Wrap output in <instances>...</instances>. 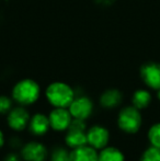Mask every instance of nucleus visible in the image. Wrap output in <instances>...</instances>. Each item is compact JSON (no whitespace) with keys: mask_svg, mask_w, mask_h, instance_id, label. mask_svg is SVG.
Wrapping results in <instances>:
<instances>
[{"mask_svg":"<svg viewBox=\"0 0 160 161\" xmlns=\"http://www.w3.org/2000/svg\"><path fill=\"white\" fill-rule=\"evenodd\" d=\"M42 96V88L36 80L23 78L14 83L11 90V97L18 105L30 106L35 104Z\"/></svg>","mask_w":160,"mask_h":161,"instance_id":"1","label":"nucleus"},{"mask_svg":"<svg viewBox=\"0 0 160 161\" xmlns=\"http://www.w3.org/2000/svg\"><path fill=\"white\" fill-rule=\"evenodd\" d=\"M47 103L53 108H68L76 97V91L64 81H54L46 87L44 92Z\"/></svg>","mask_w":160,"mask_h":161,"instance_id":"2","label":"nucleus"},{"mask_svg":"<svg viewBox=\"0 0 160 161\" xmlns=\"http://www.w3.org/2000/svg\"><path fill=\"white\" fill-rule=\"evenodd\" d=\"M118 127L126 134H136L143 125V116L141 110L134 105L123 108L119 112L116 119Z\"/></svg>","mask_w":160,"mask_h":161,"instance_id":"3","label":"nucleus"},{"mask_svg":"<svg viewBox=\"0 0 160 161\" xmlns=\"http://www.w3.org/2000/svg\"><path fill=\"white\" fill-rule=\"evenodd\" d=\"M87 121L74 119L69 128L65 131V146H67L70 150H73L78 147L87 145Z\"/></svg>","mask_w":160,"mask_h":161,"instance_id":"4","label":"nucleus"},{"mask_svg":"<svg viewBox=\"0 0 160 161\" xmlns=\"http://www.w3.org/2000/svg\"><path fill=\"white\" fill-rule=\"evenodd\" d=\"M6 116L8 127L15 133H21V131L25 130L28 128L29 122L31 119V114L26 106L22 105L13 106Z\"/></svg>","mask_w":160,"mask_h":161,"instance_id":"5","label":"nucleus"},{"mask_svg":"<svg viewBox=\"0 0 160 161\" xmlns=\"http://www.w3.org/2000/svg\"><path fill=\"white\" fill-rule=\"evenodd\" d=\"M20 155L23 161H46L49 150L46 145L40 140H30L22 145Z\"/></svg>","mask_w":160,"mask_h":161,"instance_id":"6","label":"nucleus"},{"mask_svg":"<svg viewBox=\"0 0 160 161\" xmlns=\"http://www.w3.org/2000/svg\"><path fill=\"white\" fill-rule=\"evenodd\" d=\"M68 110L74 119L87 121L92 116L94 112V103L91 97L83 96V94H76L75 99L68 106Z\"/></svg>","mask_w":160,"mask_h":161,"instance_id":"7","label":"nucleus"},{"mask_svg":"<svg viewBox=\"0 0 160 161\" xmlns=\"http://www.w3.org/2000/svg\"><path fill=\"white\" fill-rule=\"evenodd\" d=\"M51 129L56 133H65L69 128L74 117L68 108H53L48 113Z\"/></svg>","mask_w":160,"mask_h":161,"instance_id":"8","label":"nucleus"},{"mask_svg":"<svg viewBox=\"0 0 160 161\" xmlns=\"http://www.w3.org/2000/svg\"><path fill=\"white\" fill-rule=\"evenodd\" d=\"M110 131L105 126L101 124H94L87 129V140L88 145L96 148L97 150H101L107 147L110 142Z\"/></svg>","mask_w":160,"mask_h":161,"instance_id":"9","label":"nucleus"},{"mask_svg":"<svg viewBox=\"0 0 160 161\" xmlns=\"http://www.w3.org/2000/svg\"><path fill=\"white\" fill-rule=\"evenodd\" d=\"M141 77L147 87L154 90L160 89V64L146 63L141 68Z\"/></svg>","mask_w":160,"mask_h":161,"instance_id":"10","label":"nucleus"},{"mask_svg":"<svg viewBox=\"0 0 160 161\" xmlns=\"http://www.w3.org/2000/svg\"><path fill=\"white\" fill-rule=\"evenodd\" d=\"M28 129L31 133V135L35 136V137H43V136H45L51 130L48 114L37 112L34 113L33 115H31Z\"/></svg>","mask_w":160,"mask_h":161,"instance_id":"11","label":"nucleus"},{"mask_svg":"<svg viewBox=\"0 0 160 161\" xmlns=\"http://www.w3.org/2000/svg\"><path fill=\"white\" fill-rule=\"evenodd\" d=\"M123 100V94L119 89L115 88H111V89H107L101 93L99 97V103L103 108L107 110H112V108H118L122 103Z\"/></svg>","mask_w":160,"mask_h":161,"instance_id":"12","label":"nucleus"},{"mask_svg":"<svg viewBox=\"0 0 160 161\" xmlns=\"http://www.w3.org/2000/svg\"><path fill=\"white\" fill-rule=\"evenodd\" d=\"M71 161H99V150L88 144L78 147L71 150Z\"/></svg>","mask_w":160,"mask_h":161,"instance_id":"13","label":"nucleus"},{"mask_svg":"<svg viewBox=\"0 0 160 161\" xmlns=\"http://www.w3.org/2000/svg\"><path fill=\"white\" fill-rule=\"evenodd\" d=\"M99 161H125V155L120 148L108 145L99 150Z\"/></svg>","mask_w":160,"mask_h":161,"instance_id":"14","label":"nucleus"},{"mask_svg":"<svg viewBox=\"0 0 160 161\" xmlns=\"http://www.w3.org/2000/svg\"><path fill=\"white\" fill-rule=\"evenodd\" d=\"M152 103V94L145 89H138L132 97V105L138 110H144Z\"/></svg>","mask_w":160,"mask_h":161,"instance_id":"15","label":"nucleus"},{"mask_svg":"<svg viewBox=\"0 0 160 161\" xmlns=\"http://www.w3.org/2000/svg\"><path fill=\"white\" fill-rule=\"evenodd\" d=\"M49 161H71V150L67 146H57L53 147L49 151L48 156Z\"/></svg>","mask_w":160,"mask_h":161,"instance_id":"16","label":"nucleus"},{"mask_svg":"<svg viewBox=\"0 0 160 161\" xmlns=\"http://www.w3.org/2000/svg\"><path fill=\"white\" fill-rule=\"evenodd\" d=\"M141 161H160V148L150 145L141 153Z\"/></svg>","mask_w":160,"mask_h":161,"instance_id":"17","label":"nucleus"},{"mask_svg":"<svg viewBox=\"0 0 160 161\" xmlns=\"http://www.w3.org/2000/svg\"><path fill=\"white\" fill-rule=\"evenodd\" d=\"M147 137L150 145L160 148V122L154 124L152 126H150L147 134Z\"/></svg>","mask_w":160,"mask_h":161,"instance_id":"18","label":"nucleus"},{"mask_svg":"<svg viewBox=\"0 0 160 161\" xmlns=\"http://www.w3.org/2000/svg\"><path fill=\"white\" fill-rule=\"evenodd\" d=\"M13 99L6 94H0V115H7L13 108Z\"/></svg>","mask_w":160,"mask_h":161,"instance_id":"19","label":"nucleus"},{"mask_svg":"<svg viewBox=\"0 0 160 161\" xmlns=\"http://www.w3.org/2000/svg\"><path fill=\"white\" fill-rule=\"evenodd\" d=\"M2 161H23V159L21 158V155L18 153L17 151H11L2 158Z\"/></svg>","mask_w":160,"mask_h":161,"instance_id":"20","label":"nucleus"},{"mask_svg":"<svg viewBox=\"0 0 160 161\" xmlns=\"http://www.w3.org/2000/svg\"><path fill=\"white\" fill-rule=\"evenodd\" d=\"M9 144H10L11 148H12L13 150H15V149H21L23 142H22V140L20 139L18 136H13V137L9 140Z\"/></svg>","mask_w":160,"mask_h":161,"instance_id":"21","label":"nucleus"},{"mask_svg":"<svg viewBox=\"0 0 160 161\" xmlns=\"http://www.w3.org/2000/svg\"><path fill=\"white\" fill-rule=\"evenodd\" d=\"M7 142V139H6V135H4L3 130L0 128V149L3 148V146L6 145Z\"/></svg>","mask_w":160,"mask_h":161,"instance_id":"22","label":"nucleus"},{"mask_svg":"<svg viewBox=\"0 0 160 161\" xmlns=\"http://www.w3.org/2000/svg\"><path fill=\"white\" fill-rule=\"evenodd\" d=\"M99 4H102V6H109V4L113 3L114 0H96Z\"/></svg>","mask_w":160,"mask_h":161,"instance_id":"23","label":"nucleus"},{"mask_svg":"<svg viewBox=\"0 0 160 161\" xmlns=\"http://www.w3.org/2000/svg\"><path fill=\"white\" fill-rule=\"evenodd\" d=\"M157 91H158V93H157V97H158V99L160 100V89L157 90Z\"/></svg>","mask_w":160,"mask_h":161,"instance_id":"24","label":"nucleus"}]
</instances>
